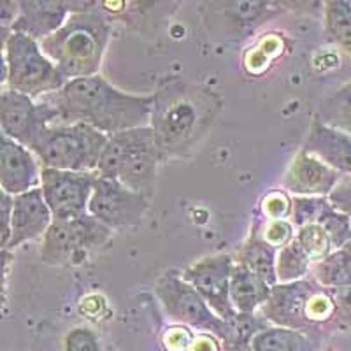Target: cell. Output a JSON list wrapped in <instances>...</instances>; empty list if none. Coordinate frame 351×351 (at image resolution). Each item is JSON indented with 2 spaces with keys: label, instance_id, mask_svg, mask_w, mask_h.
I'll use <instances>...</instances> for the list:
<instances>
[{
  "label": "cell",
  "instance_id": "obj_1",
  "mask_svg": "<svg viewBox=\"0 0 351 351\" xmlns=\"http://www.w3.org/2000/svg\"><path fill=\"white\" fill-rule=\"evenodd\" d=\"M40 99L51 106L55 125L83 123L106 136L149 127L155 104V93L134 95L121 92L100 74L67 81L60 92Z\"/></svg>",
  "mask_w": 351,
  "mask_h": 351
},
{
  "label": "cell",
  "instance_id": "obj_2",
  "mask_svg": "<svg viewBox=\"0 0 351 351\" xmlns=\"http://www.w3.org/2000/svg\"><path fill=\"white\" fill-rule=\"evenodd\" d=\"M218 111V97L199 84L174 80L155 92L149 127L155 130L165 158L181 155L202 139Z\"/></svg>",
  "mask_w": 351,
  "mask_h": 351
},
{
  "label": "cell",
  "instance_id": "obj_3",
  "mask_svg": "<svg viewBox=\"0 0 351 351\" xmlns=\"http://www.w3.org/2000/svg\"><path fill=\"white\" fill-rule=\"evenodd\" d=\"M111 37V20L92 8L72 12L60 30L40 40V49L67 81L97 76Z\"/></svg>",
  "mask_w": 351,
  "mask_h": 351
},
{
  "label": "cell",
  "instance_id": "obj_4",
  "mask_svg": "<svg viewBox=\"0 0 351 351\" xmlns=\"http://www.w3.org/2000/svg\"><path fill=\"white\" fill-rule=\"evenodd\" d=\"M164 158L165 153L152 127L130 128L109 136L97 176L120 181L134 192L152 199L156 171Z\"/></svg>",
  "mask_w": 351,
  "mask_h": 351
},
{
  "label": "cell",
  "instance_id": "obj_5",
  "mask_svg": "<svg viewBox=\"0 0 351 351\" xmlns=\"http://www.w3.org/2000/svg\"><path fill=\"white\" fill-rule=\"evenodd\" d=\"M2 56V88H9L37 100L49 93L60 92L67 84V80L62 76L56 65L43 53L40 44L25 34L11 32L4 36Z\"/></svg>",
  "mask_w": 351,
  "mask_h": 351
},
{
  "label": "cell",
  "instance_id": "obj_6",
  "mask_svg": "<svg viewBox=\"0 0 351 351\" xmlns=\"http://www.w3.org/2000/svg\"><path fill=\"white\" fill-rule=\"evenodd\" d=\"M109 136L88 125H49L32 149L43 169L97 172Z\"/></svg>",
  "mask_w": 351,
  "mask_h": 351
},
{
  "label": "cell",
  "instance_id": "obj_7",
  "mask_svg": "<svg viewBox=\"0 0 351 351\" xmlns=\"http://www.w3.org/2000/svg\"><path fill=\"white\" fill-rule=\"evenodd\" d=\"M155 293L165 315L176 325H184L197 332L216 335L223 350L234 343V328L213 311L199 291L181 278V272H165L155 285Z\"/></svg>",
  "mask_w": 351,
  "mask_h": 351
},
{
  "label": "cell",
  "instance_id": "obj_8",
  "mask_svg": "<svg viewBox=\"0 0 351 351\" xmlns=\"http://www.w3.org/2000/svg\"><path fill=\"white\" fill-rule=\"evenodd\" d=\"M112 232L92 215L67 221L53 219L51 227L43 237L39 258L46 265L55 267L81 263L90 253L106 246L112 239Z\"/></svg>",
  "mask_w": 351,
  "mask_h": 351
},
{
  "label": "cell",
  "instance_id": "obj_9",
  "mask_svg": "<svg viewBox=\"0 0 351 351\" xmlns=\"http://www.w3.org/2000/svg\"><path fill=\"white\" fill-rule=\"evenodd\" d=\"M236 260L230 253H216L190 263L181 271V278L192 285L213 311L228 325H236L239 313L230 300V278Z\"/></svg>",
  "mask_w": 351,
  "mask_h": 351
},
{
  "label": "cell",
  "instance_id": "obj_10",
  "mask_svg": "<svg viewBox=\"0 0 351 351\" xmlns=\"http://www.w3.org/2000/svg\"><path fill=\"white\" fill-rule=\"evenodd\" d=\"M49 125H55V112L46 100H34L32 97L2 88L0 93L2 136L23 144L28 149H34Z\"/></svg>",
  "mask_w": 351,
  "mask_h": 351
},
{
  "label": "cell",
  "instance_id": "obj_11",
  "mask_svg": "<svg viewBox=\"0 0 351 351\" xmlns=\"http://www.w3.org/2000/svg\"><path fill=\"white\" fill-rule=\"evenodd\" d=\"M149 202V197L134 192L120 181L97 176L88 213L116 232L143 223Z\"/></svg>",
  "mask_w": 351,
  "mask_h": 351
},
{
  "label": "cell",
  "instance_id": "obj_12",
  "mask_svg": "<svg viewBox=\"0 0 351 351\" xmlns=\"http://www.w3.org/2000/svg\"><path fill=\"white\" fill-rule=\"evenodd\" d=\"M97 172H72L43 169L40 190L53 219L67 221L90 215V199L93 195Z\"/></svg>",
  "mask_w": 351,
  "mask_h": 351
},
{
  "label": "cell",
  "instance_id": "obj_13",
  "mask_svg": "<svg viewBox=\"0 0 351 351\" xmlns=\"http://www.w3.org/2000/svg\"><path fill=\"white\" fill-rule=\"evenodd\" d=\"M316 288L318 283L311 276L293 283H278L272 287L271 295L258 315L274 327L291 328L313 337L309 325V300Z\"/></svg>",
  "mask_w": 351,
  "mask_h": 351
},
{
  "label": "cell",
  "instance_id": "obj_14",
  "mask_svg": "<svg viewBox=\"0 0 351 351\" xmlns=\"http://www.w3.org/2000/svg\"><path fill=\"white\" fill-rule=\"evenodd\" d=\"M43 165L32 149L2 136L0 144V188L16 197L40 188Z\"/></svg>",
  "mask_w": 351,
  "mask_h": 351
},
{
  "label": "cell",
  "instance_id": "obj_15",
  "mask_svg": "<svg viewBox=\"0 0 351 351\" xmlns=\"http://www.w3.org/2000/svg\"><path fill=\"white\" fill-rule=\"evenodd\" d=\"M343 176L315 155L300 149L283 176V190L291 197H328Z\"/></svg>",
  "mask_w": 351,
  "mask_h": 351
},
{
  "label": "cell",
  "instance_id": "obj_16",
  "mask_svg": "<svg viewBox=\"0 0 351 351\" xmlns=\"http://www.w3.org/2000/svg\"><path fill=\"white\" fill-rule=\"evenodd\" d=\"M77 2H56V0H21L20 2V14L16 21L12 23L11 32L25 34L32 37L34 40L40 43L43 39L60 30L69 20L72 12L86 11L92 9L90 5H95V2L88 8H74Z\"/></svg>",
  "mask_w": 351,
  "mask_h": 351
},
{
  "label": "cell",
  "instance_id": "obj_17",
  "mask_svg": "<svg viewBox=\"0 0 351 351\" xmlns=\"http://www.w3.org/2000/svg\"><path fill=\"white\" fill-rule=\"evenodd\" d=\"M53 223V215L44 200L43 190L36 188L14 197L11 219V239L2 252H14L28 241L46 236Z\"/></svg>",
  "mask_w": 351,
  "mask_h": 351
},
{
  "label": "cell",
  "instance_id": "obj_18",
  "mask_svg": "<svg viewBox=\"0 0 351 351\" xmlns=\"http://www.w3.org/2000/svg\"><path fill=\"white\" fill-rule=\"evenodd\" d=\"M300 149L318 156L343 178H351V136L348 134L334 130L318 118H313Z\"/></svg>",
  "mask_w": 351,
  "mask_h": 351
},
{
  "label": "cell",
  "instance_id": "obj_19",
  "mask_svg": "<svg viewBox=\"0 0 351 351\" xmlns=\"http://www.w3.org/2000/svg\"><path fill=\"white\" fill-rule=\"evenodd\" d=\"M272 287L252 272L246 265H234L230 278V300L239 315H256L267 302Z\"/></svg>",
  "mask_w": 351,
  "mask_h": 351
},
{
  "label": "cell",
  "instance_id": "obj_20",
  "mask_svg": "<svg viewBox=\"0 0 351 351\" xmlns=\"http://www.w3.org/2000/svg\"><path fill=\"white\" fill-rule=\"evenodd\" d=\"M276 258H278V250L272 247L267 241H263L260 236L258 227L253 221L252 230L241 244L239 250L234 255L237 263H243L252 272H255L258 278L271 287L278 285V274H276Z\"/></svg>",
  "mask_w": 351,
  "mask_h": 351
},
{
  "label": "cell",
  "instance_id": "obj_21",
  "mask_svg": "<svg viewBox=\"0 0 351 351\" xmlns=\"http://www.w3.org/2000/svg\"><path fill=\"white\" fill-rule=\"evenodd\" d=\"M318 337L283 327H271L256 332L252 337V351H318Z\"/></svg>",
  "mask_w": 351,
  "mask_h": 351
},
{
  "label": "cell",
  "instance_id": "obj_22",
  "mask_svg": "<svg viewBox=\"0 0 351 351\" xmlns=\"http://www.w3.org/2000/svg\"><path fill=\"white\" fill-rule=\"evenodd\" d=\"M309 276L325 288L351 287V243L313 263Z\"/></svg>",
  "mask_w": 351,
  "mask_h": 351
},
{
  "label": "cell",
  "instance_id": "obj_23",
  "mask_svg": "<svg viewBox=\"0 0 351 351\" xmlns=\"http://www.w3.org/2000/svg\"><path fill=\"white\" fill-rule=\"evenodd\" d=\"M315 118L334 130L351 136V83L322 100Z\"/></svg>",
  "mask_w": 351,
  "mask_h": 351
},
{
  "label": "cell",
  "instance_id": "obj_24",
  "mask_svg": "<svg viewBox=\"0 0 351 351\" xmlns=\"http://www.w3.org/2000/svg\"><path fill=\"white\" fill-rule=\"evenodd\" d=\"M324 14L328 40L351 56V2L328 0L324 4Z\"/></svg>",
  "mask_w": 351,
  "mask_h": 351
},
{
  "label": "cell",
  "instance_id": "obj_25",
  "mask_svg": "<svg viewBox=\"0 0 351 351\" xmlns=\"http://www.w3.org/2000/svg\"><path fill=\"white\" fill-rule=\"evenodd\" d=\"M313 260L306 253L297 237L281 247L276 258V274H278V283H293V281L304 280L309 276Z\"/></svg>",
  "mask_w": 351,
  "mask_h": 351
},
{
  "label": "cell",
  "instance_id": "obj_26",
  "mask_svg": "<svg viewBox=\"0 0 351 351\" xmlns=\"http://www.w3.org/2000/svg\"><path fill=\"white\" fill-rule=\"evenodd\" d=\"M283 53V37L278 34H265L252 49L244 55V69L246 72L258 76L271 67L272 62Z\"/></svg>",
  "mask_w": 351,
  "mask_h": 351
},
{
  "label": "cell",
  "instance_id": "obj_27",
  "mask_svg": "<svg viewBox=\"0 0 351 351\" xmlns=\"http://www.w3.org/2000/svg\"><path fill=\"white\" fill-rule=\"evenodd\" d=\"M313 223H318L327 230L328 237H330L332 244H334V250H341L346 244L351 243V223L350 218L346 215H343L341 211L334 208L330 204V200H325L324 208L319 209L318 216Z\"/></svg>",
  "mask_w": 351,
  "mask_h": 351
},
{
  "label": "cell",
  "instance_id": "obj_28",
  "mask_svg": "<svg viewBox=\"0 0 351 351\" xmlns=\"http://www.w3.org/2000/svg\"><path fill=\"white\" fill-rule=\"evenodd\" d=\"M295 237L300 243V246L306 250L309 258L313 260V263L327 258L330 253L335 252L327 230L318 223H307L304 227L297 228Z\"/></svg>",
  "mask_w": 351,
  "mask_h": 351
},
{
  "label": "cell",
  "instance_id": "obj_29",
  "mask_svg": "<svg viewBox=\"0 0 351 351\" xmlns=\"http://www.w3.org/2000/svg\"><path fill=\"white\" fill-rule=\"evenodd\" d=\"M255 223L258 227L262 239L267 241L278 252L287 244H290L297 236L295 225L291 223L290 219H263L262 216L256 215Z\"/></svg>",
  "mask_w": 351,
  "mask_h": 351
},
{
  "label": "cell",
  "instance_id": "obj_30",
  "mask_svg": "<svg viewBox=\"0 0 351 351\" xmlns=\"http://www.w3.org/2000/svg\"><path fill=\"white\" fill-rule=\"evenodd\" d=\"M293 211V197L285 190H271L258 204V215L263 219H290Z\"/></svg>",
  "mask_w": 351,
  "mask_h": 351
},
{
  "label": "cell",
  "instance_id": "obj_31",
  "mask_svg": "<svg viewBox=\"0 0 351 351\" xmlns=\"http://www.w3.org/2000/svg\"><path fill=\"white\" fill-rule=\"evenodd\" d=\"M65 351H102L95 332L86 327H76L67 332L64 339Z\"/></svg>",
  "mask_w": 351,
  "mask_h": 351
},
{
  "label": "cell",
  "instance_id": "obj_32",
  "mask_svg": "<svg viewBox=\"0 0 351 351\" xmlns=\"http://www.w3.org/2000/svg\"><path fill=\"white\" fill-rule=\"evenodd\" d=\"M335 300L334 330H346L351 327V287L332 288Z\"/></svg>",
  "mask_w": 351,
  "mask_h": 351
},
{
  "label": "cell",
  "instance_id": "obj_33",
  "mask_svg": "<svg viewBox=\"0 0 351 351\" xmlns=\"http://www.w3.org/2000/svg\"><path fill=\"white\" fill-rule=\"evenodd\" d=\"M193 337H195V334L190 327L172 325L162 335V346L165 351H188Z\"/></svg>",
  "mask_w": 351,
  "mask_h": 351
},
{
  "label": "cell",
  "instance_id": "obj_34",
  "mask_svg": "<svg viewBox=\"0 0 351 351\" xmlns=\"http://www.w3.org/2000/svg\"><path fill=\"white\" fill-rule=\"evenodd\" d=\"M328 200L337 211H341L350 218L351 223V178H341L337 186L328 195Z\"/></svg>",
  "mask_w": 351,
  "mask_h": 351
},
{
  "label": "cell",
  "instance_id": "obj_35",
  "mask_svg": "<svg viewBox=\"0 0 351 351\" xmlns=\"http://www.w3.org/2000/svg\"><path fill=\"white\" fill-rule=\"evenodd\" d=\"M12 206H14V197L9 193H2V250L8 246L9 239H11Z\"/></svg>",
  "mask_w": 351,
  "mask_h": 351
},
{
  "label": "cell",
  "instance_id": "obj_36",
  "mask_svg": "<svg viewBox=\"0 0 351 351\" xmlns=\"http://www.w3.org/2000/svg\"><path fill=\"white\" fill-rule=\"evenodd\" d=\"M221 341L208 332H197L188 351H221Z\"/></svg>",
  "mask_w": 351,
  "mask_h": 351
}]
</instances>
